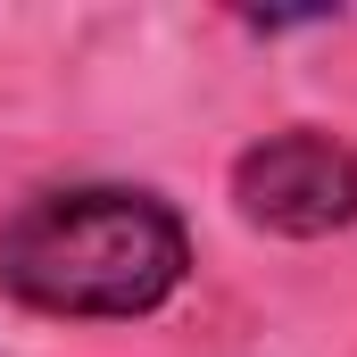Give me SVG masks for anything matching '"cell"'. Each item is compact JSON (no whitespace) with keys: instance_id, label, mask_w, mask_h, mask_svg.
I'll list each match as a JSON object with an SVG mask.
<instances>
[{"instance_id":"cell-1","label":"cell","mask_w":357,"mask_h":357,"mask_svg":"<svg viewBox=\"0 0 357 357\" xmlns=\"http://www.w3.org/2000/svg\"><path fill=\"white\" fill-rule=\"evenodd\" d=\"M191 274V225L150 183H50L0 225V299L67 324L158 316Z\"/></svg>"},{"instance_id":"cell-2","label":"cell","mask_w":357,"mask_h":357,"mask_svg":"<svg viewBox=\"0 0 357 357\" xmlns=\"http://www.w3.org/2000/svg\"><path fill=\"white\" fill-rule=\"evenodd\" d=\"M233 216L274 241H333L357 225V150L324 125H282L233 158Z\"/></svg>"}]
</instances>
